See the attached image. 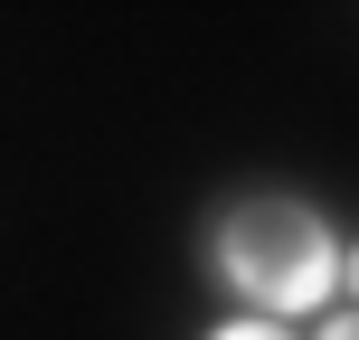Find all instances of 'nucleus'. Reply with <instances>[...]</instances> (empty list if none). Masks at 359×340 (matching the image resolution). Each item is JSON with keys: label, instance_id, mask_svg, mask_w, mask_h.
Returning <instances> with one entry per match:
<instances>
[{"label": "nucleus", "instance_id": "nucleus-1", "mask_svg": "<svg viewBox=\"0 0 359 340\" xmlns=\"http://www.w3.org/2000/svg\"><path fill=\"white\" fill-rule=\"evenodd\" d=\"M217 274L246 293L255 312H312L341 284V246L303 198H246L217 227Z\"/></svg>", "mask_w": 359, "mask_h": 340}, {"label": "nucleus", "instance_id": "nucleus-2", "mask_svg": "<svg viewBox=\"0 0 359 340\" xmlns=\"http://www.w3.org/2000/svg\"><path fill=\"white\" fill-rule=\"evenodd\" d=\"M208 340H293V331H274V322H227V331H208Z\"/></svg>", "mask_w": 359, "mask_h": 340}, {"label": "nucleus", "instance_id": "nucleus-3", "mask_svg": "<svg viewBox=\"0 0 359 340\" xmlns=\"http://www.w3.org/2000/svg\"><path fill=\"white\" fill-rule=\"evenodd\" d=\"M322 340H359V312H341V322H331V331H322Z\"/></svg>", "mask_w": 359, "mask_h": 340}, {"label": "nucleus", "instance_id": "nucleus-4", "mask_svg": "<svg viewBox=\"0 0 359 340\" xmlns=\"http://www.w3.org/2000/svg\"><path fill=\"white\" fill-rule=\"evenodd\" d=\"M341 284H350V293H359V246H350V255H341Z\"/></svg>", "mask_w": 359, "mask_h": 340}]
</instances>
